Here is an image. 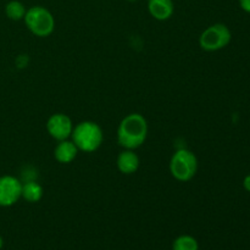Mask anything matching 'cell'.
<instances>
[{
	"label": "cell",
	"mask_w": 250,
	"mask_h": 250,
	"mask_svg": "<svg viewBox=\"0 0 250 250\" xmlns=\"http://www.w3.org/2000/svg\"><path fill=\"white\" fill-rule=\"evenodd\" d=\"M168 168L175 180L180 182H188L197 173L198 159L193 151L188 149H180L171 156Z\"/></svg>",
	"instance_id": "obj_3"
},
{
	"label": "cell",
	"mask_w": 250,
	"mask_h": 250,
	"mask_svg": "<svg viewBox=\"0 0 250 250\" xmlns=\"http://www.w3.org/2000/svg\"><path fill=\"white\" fill-rule=\"evenodd\" d=\"M27 9L19 0H11L5 5V15L12 21H21L24 19Z\"/></svg>",
	"instance_id": "obj_12"
},
{
	"label": "cell",
	"mask_w": 250,
	"mask_h": 250,
	"mask_svg": "<svg viewBox=\"0 0 250 250\" xmlns=\"http://www.w3.org/2000/svg\"><path fill=\"white\" fill-rule=\"evenodd\" d=\"M139 164H141V160L138 155L134 153V150H129V149H125L124 151H121L116 159L117 168L124 175L136 173L139 168Z\"/></svg>",
	"instance_id": "obj_8"
},
{
	"label": "cell",
	"mask_w": 250,
	"mask_h": 250,
	"mask_svg": "<svg viewBox=\"0 0 250 250\" xmlns=\"http://www.w3.org/2000/svg\"><path fill=\"white\" fill-rule=\"evenodd\" d=\"M128 1H137V0H128Z\"/></svg>",
	"instance_id": "obj_17"
},
{
	"label": "cell",
	"mask_w": 250,
	"mask_h": 250,
	"mask_svg": "<svg viewBox=\"0 0 250 250\" xmlns=\"http://www.w3.org/2000/svg\"><path fill=\"white\" fill-rule=\"evenodd\" d=\"M22 183L14 176L5 175L0 177V207L9 208L21 199Z\"/></svg>",
	"instance_id": "obj_6"
},
{
	"label": "cell",
	"mask_w": 250,
	"mask_h": 250,
	"mask_svg": "<svg viewBox=\"0 0 250 250\" xmlns=\"http://www.w3.org/2000/svg\"><path fill=\"white\" fill-rule=\"evenodd\" d=\"M71 141L76 144L80 151L93 153L102 146L104 133L97 122L82 121L73 127Z\"/></svg>",
	"instance_id": "obj_2"
},
{
	"label": "cell",
	"mask_w": 250,
	"mask_h": 250,
	"mask_svg": "<svg viewBox=\"0 0 250 250\" xmlns=\"http://www.w3.org/2000/svg\"><path fill=\"white\" fill-rule=\"evenodd\" d=\"M172 250H199V243L193 236L181 234L173 241Z\"/></svg>",
	"instance_id": "obj_13"
},
{
	"label": "cell",
	"mask_w": 250,
	"mask_h": 250,
	"mask_svg": "<svg viewBox=\"0 0 250 250\" xmlns=\"http://www.w3.org/2000/svg\"><path fill=\"white\" fill-rule=\"evenodd\" d=\"M239 5L244 11L250 14V0H239Z\"/></svg>",
	"instance_id": "obj_14"
},
{
	"label": "cell",
	"mask_w": 250,
	"mask_h": 250,
	"mask_svg": "<svg viewBox=\"0 0 250 250\" xmlns=\"http://www.w3.org/2000/svg\"><path fill=\"white\" fill-rule=\"evenodd\" d=\"M72 120L65 114H53L46 121V131L50 134L51 138L61 142L65 139H70L73 131Z\"/></svg>",
	"instance_id": "obj_7"
},
{
	"label": "cell",
	"mask_w": 250,
	"mask_h": 250,
	"mask_svg": "<svg viewBox=\"0 0 250 250\" xmlns=\"http://www.w3.org/2000/svg\"><path fill=\"white\" fill-rule=\"evenodd\" d=\"M148 136V122L143 115L129 114L121 120L117 128V142L124 149L136 150L142 146Z\"/></svg>",
	"instance_id": "obj_1"
},
{
	"label": "cell",
	"mask_w": 250,
	"mask_h": 250,
	"mask_svg": "<svg viewBox=\"0 0 250 250\" xmlns=\"http://www.w3.org/2000/svg\"><path fill=\"white\" fill-rule=\"evenodd\" d=\"M243 186H244V188L248 190V192H250V175H248L246 178H244Z\"/></svg>",
	"instance_id": "obj_15"
},
{
	"label": "cell",
	"mask_w": 250,
	"mask_h": 250,
	"mask_svg": "<svg viewBox=\"0 0 250 250\" xmlns=\"http://www.w3.org/2000/svg\"><path fill=\"white\" fill-rule=\"evenodd\" d=\"M23 21L27 28L41 38L49 37L55 29V19L44 6H32L27 9Z\"/></svg>",
	"instance_id": "obj_4"
},
{
	"label": "cell",
	"mask_w": 250,
	"mask_h": 250,
	"mask_svg": "<svg viewBox=\"0 0 250 250\" xmlns=\"http://www.w3.org/2000/svg\"><path fill=\"white\" fill-rule=\"evenodd\" d=\"M232 39L231 31L224 23H215L208 27L199 37V45L205 51H217L226 48Z\"/></svg>",
	"instance_id": "obj_5"
},
{
	"label": "cell",
	"mask_w": 250,
	"mask_h": 250,
	"mask_svg": "<svg viewBox=\"0 0 250 250\" xmlns=\"http://www.w3.org/2000/svg\"><path fill=\"white\" fill-rule=\"evenodd\" d=\"M44 189L36 181H28L22 185L21 198L28 203H38L43 198Z\"/></svg>",
	"instance_id": "obj_11"
},
{
	"label": "cell",
	"mask_w": 250,
	"mask_h": 250,
	"mask_svg": "<svg viewBox=\"0 0 250 250\" xmlns=\"http://www.w3.org/2000/svg\"><path fill=\"white\" fill-rule=\"evenodd\" d=\"M148 11L158 21L171 19L175 11L173 0H148Z\"/></svg>",
	"instance_id": "obj_9"
},
{
	"label": "cell",
	"mask_w": 250,
	"mask_h": 250,
	"mask_svg": "<svg viewBox=\"0 0 250 250\" xmlns=\"http://www.w3.org/2000/svg\"><path fill=\"white\" fill-rule=\"evenodd\" d=\"M2 247H4V239H2V237L0 236V250H1Z\"/></svg>",
	"instance_id": "obj_16"
},
{
	"label": "cell",
	"mask_w": 250,
	"mask_h": 250,
	"mask_svg": "<svg viewBox=\"0 0 250 250\" xmlns=\"http://www.w3.org/2000/svg\"><path fill=\"white\" fill-rule=\"evenodd\" d=\"M78 149L76 144L70 139L59 142L58 146L54 149V158L60 164H70L76 159L78 154Z\"/></svg>",
	"instance_id": "obj_10"
}]
</instances>
